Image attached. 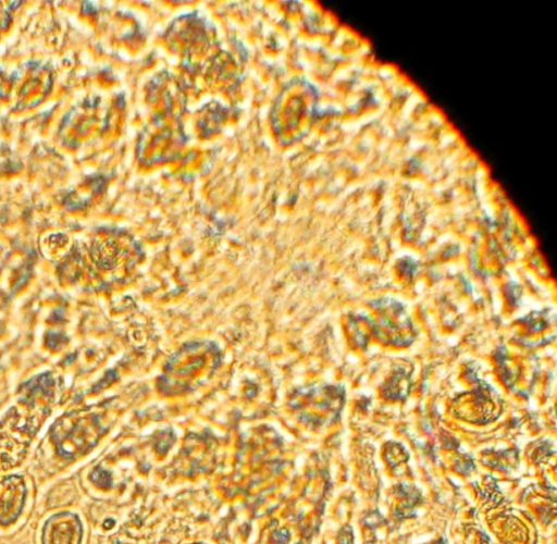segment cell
<instances>
[{
	"label": "cell",
	"mask_w": 557,
	"mask_h": 544,
	"mask_svg": "<svg viewBox=\"0 0 557 544\" xmlns=\"http://www.w3.org/2000/svg\"><path fill=\"white\" fill-rule=\"evenodd\" d=\"M26 485L21 475H10L0 483V524L8 526L21 515L25 505Z\"/></svg>",
	"instance_id": "cell-2"
},
{
	"label": "cell",
	"mask_w": 557,
	"mask_h": 544,
	"mask_svg": "<svg viewBox=\"0 0 557 544\" xmlns=\"http://www.w3.org/2000/svg\"><path fill=\"white\" fill-rule=\"evenodd\" d=\"M94 482H96L101 487H108L111 484V477L108 472L102 469H98V472L92 474Z\"/></svg>",
	"instance_id": "cell-3"
},
{
	"label": "cell",
	"mask_w": 557,
	"mask_h": 544,
	"mask_svg": "<svg viewBox=\"0 0 557 544\" xmlns=\"http://www.w3.org/2000/svg\"><path fill=\"white\" fill-rule=\"evenodd\" d=\"M83 524L76 514L64 511L51 516L42 528V544H81Z\"/></svg>",
	"instance_id": "cell-1"
}]
</instances>
